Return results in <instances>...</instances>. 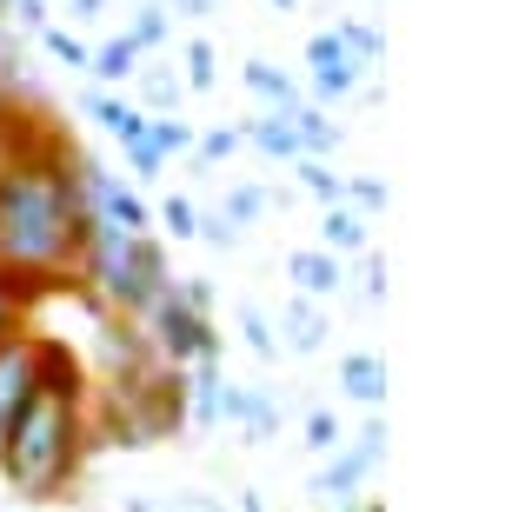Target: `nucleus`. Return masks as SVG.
Instances as JSON below:
<instances>
[{
  "mask_svg": "<svg viewBox=\"0 0 512 512\" xmlns=\"http://www.w3.org/2000/svg\"><path fill=\"white\" fill-rule=\"evenodd\" d=\"M67 153L74 140L27 107L0 120V280L34 293L74 286V260L100 227L67 173Z\"/></svg>",
  "mask_w": 512,
  "mask_h": 512,
  "instance_id": "obj_1",
  "label": "nucleus"
},
{
  "mask_svg": "<svg viewBox=\"0 0 512 512\" xmlns=\"http://www.w3.org/2000/svg\"><path fill=\"white\" fill-rule=\"evenodd\" d=\"M94 453L87 433V406H60V399L34 393L14 413V426L0 433V479L14 486L20 506H47V499H74V479Z\"/></svg>",
  "mask_w": 512,
  "mask_h": 512,
  "instance_id": "obj_2",
  "label": "nucleus"
},
{
  "mask_svg": "<svg viewBox=\"0 0 512 512\" xmlns=\"http://www.w3.org/2000/svg\"><path fill=\"white\" fill-rule=\"evenodd\" d=\"M80 273V293L120 320H147V306L160 300L173 286V260L160 247V233H114V227H94L87 233V247L74 260Z\"/></svg>",
  "mask_w": 512,
  "mask_h": 512,
  "instance_id": "obj_3",
  "label": "nucleus"
},
{
  "mask_svg": "<svg viewBox=\"0 0 512 512\" xmlns=\"http://www.w3.org/2000/svg\"><path fill=\"white\" fill-rule=\"evenodd\" d=\"M140 333H147V346H153V360L160 366H173V373H187L193 360H220V326L213 320H200V313H193L187 300H180V293H160V300L147 306V320H140Z\"/></svg>",
  "mask_w": 512,
  "mask_h": 512,
  "instance_id": "obj_4",
  "label": "nucleus"
},
{
  "mask_svg": "<svg viewBox=\"0 0 512 512\" xmlns=\"http://www.w3.org/2000/svg\"><path fill=\"white\" fill-rule=\"evenodd\" d=\"M34 393L60 399V406H94V373L60 333H34Z\"/></svg>",
  "mask_w": 512,
  "mask_h": 512,
  "instance_id": "obj_5",
  "label": "nucleus"
},
{
  "mask_svg": "<svg viewBox=\"0 0 512 512\" xmlns=\"http://www.w3.org/2000/svg\"><path fill=\"white\" fill-rule=\"evenodd\" d=\"M306 67H313V80H306V87H313V100H306V107H320V114H326V107H340V100H353L366 87V67L340 47V34H333V27L306 40Z\"/></svg>",
  "mask_w": 512,
  "mask_h": 512,
  "instance_id": "obj_6",
  "label": "nucleus"
},
{
  "mask_svg": "<svg viewBox=\"0 0 512 512\" xmlns=\"http://www.w3.org/2000/svg\"><path fill=\"white\" fill-rule=\"evenodd\" d=\"M220 426H240L253 446H266V439L280 433V406H273V393H266V386L227 380V386H220Z\"/></svg>",
  "mask_w": 512,
  "mask_h": 512,
  "instance_id": "obj_7",
  "label": "nucleus"
},
{
  "mask_svg": "<svg viewBox=\"0 0 512 512\" xmlns=\"http://www.w3.org/2000/svg\"><path fill=\"white\" fill-rule=\"evenodd\" d=\"M34 399V333L0 340V433L14 426V413Z\"/></svg>",
  "mask_w": 512,
  "mask_h": 512,
  "instance_id": "obj_8",
  "label": "nucleus"
},
{
  "mask_svg": "<svg viewBox=\"0 0 512 512\" xmlns=\"http://www.w3.org/2000/svg\"><path fill=\"white\" fill-rule=\"evenodd\" d=\"M286 280H293V293L300 300H333V293H346V260H333V253L320 247H300V253H286Z\"/></svg>",
  "mask_w": 512,
  "mask_h": 512,
  "instance_id": "obj_9",
  "label": "nucleus"
},
{
  "mask_svg": "<svg viewBox=\"0 0 512 512\" xmlns=\"http://www.w3.org/2000/svg\"><path fill=\"white\" fill-rule=\"evenodd\" d=\"M273 333H286L280 340V353H300V360H313L326 346V313H320V300H300V293H286V306H280V320H273Z\"/></svg>",
  "mask_w": 512,
  "mask_h": 512,
  "instance_id": "obj_10",
  "label": "nucleus"
},
{
  "mask_svg": "<svg viewBox=\"0 0 512 512\" xmlns=\"http://www.w3.org/2000/svg\"><path fill=\"white\" fill-rule=\"evenodd\" d=\"M340 393L366 413H380L386 393H393V373H386L380 353H340Z\"/></svg>",
  "mask_w": 512,
  "mask_h": 512,
  "instance_id": "obj_11",
  "label": "nucleus"
},
{
  "mask_svg": "<svg viewBox=\"0 0 512 512\" xmlns=\"http://www.w3.org/2000/svg\"><path fill=\"white\" fill-rule=\"evenodd\" d=\"M240 80H247L253 100H266V114H280V120L306 107V87L286 74V67H273V60H247V67H240Z\"/></svg>",
  "mask_w": 512,
  "mask_h": 512,
  "instance_id": "obj_12",
  "label": "nucleus"
},
{
  "mask_svg": "<svg viewBox=\"0 0 512 512\" xmlns=\"http://www.w3.org/2000/svg\"><path fill=\"white\" fill-rule=\"evenodd\" d=\"M366 479H373V466H366L353 446H340V453H333L320 473H313V499H320V506H353Z\"/></svg>",
  "mask_w": 512,
  "mask_h": 512,
  "instance_id": "obj_13",
  "label": "nucleus"
},
{
  "mask_svg": "<svg viewBox=\"0 0 512 512\" xmlns=\"http://www.w3.org/2000/svg\"><path fill=\"white\" fill-rule=\"evenodd\" d=\"M94 220H100V227H114V233H153V207L127 187V180H120V173L107 180V187H100Z\"/></svg>",
  "mask_w": 512,
  "mask_h": 512,
  "instance_id": "obj_14",
  "label": "nucleus"
},
{
  "mask_svg": "<svg viewBox=\"0 0 512 512\" xmlns=\"http://www.w3.org/2000/svg\"><path fill=\"white\" fill-rule=\"evenodd\" d=\"M80 107H87V114L107 127V140H120V147H140V140H147V127H153L133 100H114V94H100V87H87V94H80Z\"/></svg>",
  "mask_w": 512,
  "mask_h": 512,
  "instance_id": "obj_15",
  "label": "nucleus"
},
{
  "mask_svg": "<svg viewBox=\"0 0 512 512\" xmlns=\"http://www.w3.org/2000/svg\"><path fill=\"white\" fill-rule=\"evenodd\" d=\"M373 247V220H360V213L346 207H326V220H320V253H333V260H360V253Z\"/></svg>",
  "mask_w": 512,
  "mask_h": 512,
  "instance_id": "obj_16",
  "label": "nucleus"
},
{
  "mask_svg": "<svg viewBox=\"0 0 512 512\" xmlns=\"http://www.w3.org/2000/svg\"><path fill=\"white\" fill-rule=\"evenodd\" d=\"M220 360H193L187 366V426H220Z\"/></svg>",
  "mask_w": 512,
  "mask_h": 512,
  "instance_id": "obj_17",
  "label": "nucleus"
},
{
  "mask_svg": "<svg viewBox=\"0 0 512 512\" xmlns=\"http://www.w3.org/2000/svg\"><path fill=\"white\" fill-rule=\"evenodd\" d=\"M133 87H140V114H147V120L180 114V100H187L180 67H140V74H133Z\"/></svg>",
  "mask_w": 512,
  "mask_h": 512,
  "instance_id": "obj_18",
  "label": "nucleus"
},
{
  "mask_svg": "<svg viewBox=\"0 0 512 512\" xmlns=\"http://www.w3.org/2000/svg\"><path fill=\"white\" fill-rule=\"evenodd\" d=\"M293 120V140H300V160H326V153H340L346 127L333 114H320V107H300V114H286Z\"/></svg>",
  "mask_w": 512,
  "mask_h": 512,
  "instance_id": "obj_19",
  "label": "nucleus"
},
{
  "mask_svg": "<svg viewBox=\"0 0 512 512\" xmlns=\"http://www.w3.org/2000/svg\"><path fill=\"white\" fill-rule=\"evenodd\" d=\"M147 67V54L133 47L127 34H114V40H94V60H87V74L100 80V87H114V80H133Z\"/></svg>",
  "mask_w": 512,
  "mask_h": 512,
  "instance_id": "obj_20",
  "label": "nucleus"
},
{
  "mask_svg": "<svg viewBox=\"0 0 512 512\" xmlns=\"http://www.w3.org/2000/svg\"><path fill=\"white\" fill-rule=\"evenodd\" d=\"M240 140H247V147H260L266 160H286V167L300 160V140H293V120H280V114H260V120H247V127H240Z\"/></svg>",
  "mask_w": 512,
  "mask_h": 512,
  "instance_id": "obj_21",
  "label": "nucleus"
},
{
  "mask_svg": "<svg viewBox=\"0 0 512 512\" xmlns=\"http://www.w3.org/2000/svg\"><path fill=\"white\" fill-rule=\"evenodd\" d=\"M333 34H340V47H346L353 60H360L366 74H373V67L386 60V34H380V20H353V14H340V27H333Z\"/></svg>",
  "mask_w": 512,
  "mask_h": 512,
  "instance_id": "obj_22",
  "label": "nucleus"
},
{
  "mask_svg": "<svg viewBox=\"0 0 512 512\" xmlns=\"http://www.w3.org/2000/svg\"><path fill=\"white\" fill-rule=\"evenodd\" d=\"M173 34V14H167V0H140L133 7V20H127V40L147 54V47H160V40Z\"/></svg>",
  "mask_w": 512,
  "mask_h": 512,
  "instance_id": "obj_23",
  "label": "nucleus"
},
{
  "mask_svg": "<svg viewBox=\"0 0 512 512\" xmlns=\"http://www.w3.org/2000/svg\"><path fill=\"white\" fill-rule=\"evenodd\" d=\"M293 180H300L320 207H340V200H346V173H333L326 160H293Z\"/></svg>",
  "mask_w": 512,
  "mask_h": 512,
  "instance_id": "obj_24",
  "label": "nucleus"
},
{
  "mask_svg": "<svg viewBox=\"0 0 512 512\" xmlns=\"http://www.w3.org/2000/svg\"><path fill=\"white\" fill-rule=\"evenodd\" d=\"M240 340H247V353H253V360H266V366H273V360H280V333H273V320H266V313H260V306H240Z\"/></svg>",
  "mask_w": 512,
  "mask_h": 512,
  "instance_id": "obj_25",
  "label": "nucleus"
},
{
  "mask_svg": "<svg viewBox=\"0 0 512 512\" xmlns=\"http://www.w3.org/2000/svg\"><path fill=\"white\" fill-rule=\"evenodd\" d=\"M213 87H220V54H213L207 34H193L187 40V94H213Z\"/></svg>",
  "mask_w": 512,
  "mask_h": 512,
  "instance_id": "obj_26",
  "label": "nucleus"
},
{
  "mask_svg": "<svg viewBox=\"0 0 512 512\" xmlns=\"http://www.w3.org/2000/svg\"><path fill=\"white\" fill-rule=\"evenodd\" d=\"M147 147L160 153V160H180V153H193V120H180V114L153 120V127H147Z\"/></svg>",
  "mask_w": 512,
  "mask_h": 512,
  "instance_id": "obj_27",
  "label": "nucleus"
},
{
  "mask_svg": "<svg viewBox=\"0 0 512 512\" xmlns=\"http://www.w3.org/2000/svg\"><path fill=\"white\" fill-rule=\"evenodd\" d=\"M40 47H47L60 67H74V74H87V60H94V40H80L74 27H47V34H40Z\"/></svg>",
  "mask_w": 512,
  "mask_h": 512,
  "instance_id": "obj_28",
  "label": "nucleus"
},
{
  "mask_svg": "<svg viewBox=\"0 0 512 512\" xmlns=\"http://www.w3.org/2000/svg\"><path fill=\"white\" fill-rule=\"evenodd\" d=\"M386 200H393V193H386V180H380V173H346V207L360 213V220L386 213Z\"/></svg>",
  "mask_w": 512,
  "mask_h": 512,
  "instance_id": "obj_29",
  "label": "nucleus"
},
{
  "mask_svg": "<svg viewBox=\"0 0 512 512\" xmlns=\"http://www.w3.org/2000/svg\"><path fill=\"white\" fill-rule=\"evenodd\" d=\"M34 300H40L34 286L0 280V340H14V333H27V306H34Z\"/></svg>",
  "mask_w": 512,
  "mask_h": 512,
  "instance_id": "obj_30",
  "label": "nucleus"
},
{
  "mask_svg": "<svg viewBox=\"0 0 512 512\" xmlns=\"http://www.w3.org/2000/svg\"><path fill=\"white\" fill-rule=\"evenodd\" d=\"M153 227H167L173 240H193V233H200V207H193L187 193H167L160 213H153Z\"/></svg>",
  "mask_w": 512,
  "mask_h": 512,
  "instance_id": "obj_31",
  "label": "nucleus"
},
{
  "mask_svg": "<svg viewBox=\"0 0 512 512\" xmlns=\"http://www.w3.org/2000/svg\"><path fill=\"white\" fill-rule=\"evenodd\" d=\"M266 207H273V193H266V187H253V180H247V187H233V193H227V207H220V213H227L233 227L247 233V227H253V220H260Z\"/></svg>",
  "mask_w": 512,
  "mask_h": 512,
  "instance_id": "obj_32",
  "label": "nucleus"
},
{
  "mask_svg": "<svg viewBox=\"0 0 512 512\" xmlns=\"http://www.w3.org/2000/svg\"><path fill=\"white\" fill-rule=\"evenodd\" d=\"M240 147H247V140H240V127H207V133H193V153H200V167H220V160H233Z\"/></svg>",
  "mask_w": 512,
  "mask_h": 512,
  "instance_id": "obj_33",
  "label": "nucleus"
},
{
  "mask_svg": "<svg viewBox=\"0 0 512 512\" xmlns=\"http://www.w3.org/2000/svg\"><path fill=\"white\" fill-rule=\"evenodd\" d=\"M306 446H313V453L320 459H333L346 446V433H340V419L326 413V406H313V413H306Z\"/></svg>",
  "mask_w": 512,
  "mask_h": 512,
  "instance_id": "obj_34",
  "label": "nucleus"
},
{
  "mask_svg": "<svg viewBox=\"0 0 512 512\" xmlns=\"http://www.w3.org/2000/svg\"><path fill=\"white\" fill-rule=\"evenodd\" d=\"M0 27H14V34H47V0H0Z\"/></svg>",
  "mask_w": 512,
  "mask_h": 512,
  "instance_id": "obj_35",
  "label": "nucleus"
},
{
  "mask_svg": "<svg viewBox=\"0 0 512 512\" xmlns=\"http://www.w3.org/2000/svg\"><path fill=\"white\" fill-rule=\"evenodd\" d=\"M346 446H353V453H360L366 466L380 473V466H386V419H380V413H366V426H360L353 439H346Z\"/></svg>",
  "mask_w": 512,
  "mask_h": 512,
  "instance_id": "obj_36",
  "label": "nucleus"
},
{
  "mask_svg": "<svg viewBox=\"0 0 512 512\" xmlns=\"http://www.w3.org/2000/svg\"><path fill=\"white\" fill-rule=\"evenodd\" d=\"M173 293H180V300H187L200 320H213V300H220V293H213L207 273H187V280H173Z\"/></svg>",
  "mask_w": 512,
  "mask_h": 512,
  "instance_id": "obj_37",
  "label": "nucleus"
},
{
  "mask_svg": "<svg viewBox=\"0 0 512 512\" xmlns=\"http://www.w3.org/2000/svg\"><path fill=\"white\" fill-rule=\"evenodd\" d=\"M360 300H366V306H380V300H386V260H380L373 247L360 253Z\"/></svg>",
  "mask_w": 512,
  "mask_h": 512,
  "instance_id": "obj_38",
  "label": "nucleus"
},
{
  "mask_svg": "<svg viewBox=\"0 0 512 512\" xmlns=\"http://www.w3.org/2000/svg\"><path fill=\"white\" fill-rule=\"evenodd\" d=\"M193 240H207V247L233 253V247H240V227H233L227 213H200V233H193Z\"/></svg>",
  "mask_w": 512,
  "mask_h": 512,
  "instance_id": "obj_39",
  "label": "nucleus"
},
{
  "mask_svg": "<svg viewBox=\"0 0 512 512\" xmlns=\"http://www.w3.org/2000/svg\"><path fill=\"white\" fill-rule=\"evenodd\" d=\"M127 167H133V180H160V167H167V160L140 140V147H127Z\"/></svg>",
  "mask_w": 512,
  "mask_h": 512,
  "instance_id": "obj_40",
  "label": "nucleus"
},
{
  "mask_svg": "<svg viewBox=\"0 0 512 512\" xmlns=\"http://www.w3.org/2000/svg\"><path fill=\"white\" fill-rule=\"evenodd\" d=\"M167 512H220V506H213L207 493H173V499H167Z\"/></svg>",
  "mask_w": 512,
  "mask_h": 512,
  "instance_id": "obj_41",
  "label": "nucleus"
},
{
  "mask_svg": "<svg viewBox=\"0 0 512 512\" xmlns=\"http://www.w3.org/2000/svg\"><path fill=\"white\" fill-rule=\"evenodd\" d=\"M213 7H220V0H173L167 14H187V20H207V14H213Z\"/></svg>",
  "mask_w": 512,
  "mask_h": 512,
  "instance_id": "obj_42",
  "label": "nucleus"
},
{
  "mask_svg": "<svg viewBox=\"0 0 512 512\" xmlns=\"http://www.w3.org/2000/svg\"><path fill=\"white\" fill-rule=\"evenodd\" d=\"M60 7H67V20H74V27H80V20H94L100 7H107V0H60Z\"/></svg>",
  "mask_w": 512,
  "mask_h": 512,
  "instance_id": "obj_43",
  "label": "nucleus"
},
{
  "mask_svg": "<svg viewBox=\"0 0 512 512\" xmlns=\"http://www.w3.org/2000/svg\"><path fill=\"white\" fill-rule=\"evenodd\" d=\"M333 512H380L373 499H353V506H333Z\"/></svg>",
  "mask_w": 512,
  "mask_h": 512,
  "instance_id": "obj_44",
  "label": "nucleus"
},
{
  "mask_svg": "<svg viewBox=\"0 0 512 512\" xmlns=\"http://www.w3.org/2000/svg\"><path fill=\"white\" fill-rule=\"evenodd\" d=\"M240 512H266V506H260V493H240Z\"/></svg>",
  "mask_w": 512,
  "mask_h": 512,
  "instance_id": "obj_45",
  "label": "nucleus"
},
{
  "mask_svg": "<svg viewBox=\"0 0 512 512\" xmlns=\"http://www.w3.org/2000/svg\"><path fill=\"white\" fill-rule=\"evenodd\" d=\"M266 7H280V14H293V0H266Z\"/></svg>",
  "mask_w": 512,
  "mask_h": 512,
  "instance_id": "obj_46",
  "label": "nucleus"
},
{
  "mask_svg": "<svg viewBox=\"0 0 512 512\" xmlns=\"http://www.w3.org/2000/svg\"><path fill=\"white\" fill-rule=\"evenodd\" d=\"M167 7H173V0H167Z\"/></svg>",
  "mask_w": 512,
  "mask_h": 512,
  "instance_id": "obj_47",
  "label": "nucleus"
}]
</instances>
